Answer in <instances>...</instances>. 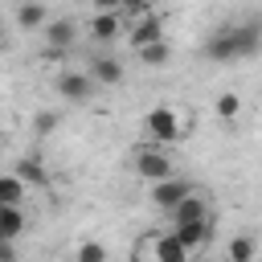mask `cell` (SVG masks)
<instances>
[{
	"label": "cell",
	"mask_w": 262,
	"mask_h": 262,
	"mask_svg": "<svg viewBox=\"0 0 262 262\" xmlns=\"http://www.w3.org/2000/svg\"><path fill=\"white\" fill-rule=\"evenodd\" d=\"M258 49H262V29H258V20H246V25H221V29H213L209 41H205V57L217 61V66L254 57Z\"/></svg>",
	"instance_id": "1"
},
{
	"label": "cell",
	"mask_w": 262,
	"mask_h": 262,
	"mask_svg": "<svg viewBox=\"0 0 262 262\" xmlns=\"http://www.w3.org/2000/svg\"><path fill=\"white\" fill-rule=\"evenodd\" d=\"M143 135H147V147H160V151H164L168 143L184 139V119H180V111H176V106H156V111H147Z\"/></svg>",
	"instance_id": "2"
},
{
	"label": "cell",
	"mask_w": 262,
	"mask_h": 262,
	"mask_svg": "<svg viewBox=\"0 0 262 262\" xmlns=\"http://www.w3.org/2000/svg\"><path fill=\"white\" fill-rule=\"evenodd\" d=\"M131 168H135V176H143L147 184H160V180H172V176H176V172H172V156L160 151V147H139V151L131 156Z\"/></svg>",
	"instance_id": "3"
},
{
	"label": "cell",
	"mask_w": 262,
	"mask_h": 262,
	"mask_svg": "<svg viewBox=\"0 0 262 262\" xmlns=\"http://www.w3.org/2000/svg\"><path fill=\"white\" fill-rule=\"evenodd\" d=\"M123 33H127V41H131V49L139 53V49H147V45H156V41H164V20H160V12L151 8V12H143V16H135L131 25H123Z\"/></svg>",
	"instance_id": "4"
},
{
	"label": "cell",
	"mask_w": 262,
	"mask_h": 262,
	"mask_svg": "<svg viewBox=\"0 0 262 262\" xmlns=\"http://www.w3.org/2000/svg\"><path fill=\"white\" fill-rule=\"evenodd\" d=\"M192 192V184L188 180H180V176H172V180H160V184H151L147 188V201L156 205V209H164V213H172L184 196Z\"/></svg>",
	"instance_id": "5"
},
{
	"label": "cell",
	"mask_w": 262,
	"mask_h": 262,
	"mask_svg": "<svg viewBox=\"0 0 262 262\" xmlns=\"http://www.w3.org/2000/svg\"><path fill=\"white\" fill-rule=\"evenodd\" d=\"M168 233H172V237H176V242H180V246H184V250L196 258V254L209 246V237H213V217H205V221H192V225H172Z\"/></svg>",
	"instance_id": "6"
},
{
	"label": "cell",
	"mask_w": 262,
	"mask_h": 262,
	"mask_svg": "<svg viewBox=\"0 0 262 262\" xmlns=\"http://www.w3.org/2000/svg\"><path fill=\"white\" fill-rule=\"evenodd\" d=\"M94 90H98V86L86 78V70H66V74H57V94L70 98V102H90Z\"/></svg>",
	"instance_id": "7"
},
{
	"label": "cell",
	"mask_w": 262,
	"mask_h": 262,
	"mask_svg": "<svg viewBox=\"0 0 262 262\" xmlns=\"http://www.w3.org/2000/svg\"><path fill=\"white\" fill-rule=\"evenodd\" d=\"M45 45H49V53L53 57H61L70 45H74V33H78V25L70 20V16H57V20H45Z\"/></svg>",
	"instance_id": "8"
},
{
	"label": "cell",
	"mask_w": 262,
	"mask_h": 262,
	"mask_svg": "<svg viewBox=\"0 0 262 262\" xmlns=\"http://www.w3.org/2000/svg\"><path fill=\"white\" fill-rule=\"evenodd\" d=\"M147 250H151V262H192V254L172 233H151L147 237Z\"/></svg>",
	"instance_id": "9"
},
{
	"label": "cell",
	"mask_w": 262,
	"mask_h": 262,
	"mask_svg": "<svg viewBox=\"0 0 262 262\" xmlns=\"http://www.w3.org/2000/svg\"><path fill=\"white\" fill-rule=\"evenodd\" d=\"M168 217H172V225H192V221H205V217H209V205H205V196L192 188V192H188Z\"/></svg>",
	"instance_id": "10"
},
{
	"label": "cell",
	"mask_w": 262,
	"mask_h": 262,
	"mask_svg": "<svg viewBox=\"0 0 262 262\" xmlns=\"http://www.w3.org/2000/svg\"><path fill=\"white\" fill-rule=\"evenodd\" d=\"M86 78L94 82V86H119L123 82V66H119V57H94L90 61V70H86Z\"/></svg>",
	"instance_id": "11"
},
{
	"label": "cell",
	"mask_w": 262,
	"mask_h": 262,
	"mask_svg": "<svg viewBox=\"0 0 262 262\" xmlns=\"http://www.w3.org/2000/svg\"><path fill=\"white\" fill-rule=\"evenodd\" d=\"M119 33H123V16H119L115 8L94 12V20H90V37H94V41H102V45H106V41H115Z\"/></svg>",
	"instance_id": "12"
},
{
	"label": "cell",
	"mask_w": 262,
	"mask_h": 262,
	"mask_svg": "<svg viewBox=\"0 0 262 262\" xmlns=\"http://www.w3.org/2000/svg\"><path fill=\"white\" fill-rule=\"evenodd\" d=\"M12 176H16L25 188H29V184H33V188H45V184H49V176H45V164H41L37 156H25V160H16V164H12Z\"/></svg>",
	"instance_id": "13"
},
{
	"label": "cell",
	"mask_w": 262,
	"mask_h": 262,
	"mask_svg": "<svg viewBox=\"0 0 262 262\" xmlns=\"http://www.w3.org/2000/svg\"><path fill=\"white\" fill-rule=\"evenodd\" d=\"M12 16H16V25H20L25 33H37V29H45V20H49L45 4H20Z\"/></svg>",
	"instance_id": "14"
},
{
	"label": "cell",
	"mask_w": 262,
	"mask_h": 262,
	"mask_svg": "<svg viewBox=\"0 0 262 262\" xmlns=\"http://www.w3.org/2000/svg\"><path fill=\"white\" fill-rule=\"evenodd\" d=\"M25 196H29V188H25L12 172H4V176H0V205H4V209H20Z\"/></svg>",
	"instance_id": "15"
},
{
	"label": "cell",
	"mask_w": 262,
	"mask_h": 262,
	"mask_svg": "<svg viewBox=\"0 0 262 262\" xmlns=\"http://www.w3.org/2000/svg\"><path fill=\"white\" fill-rule=\"evenodd\" d=\"M20 233H25V213H20V209H4V205H0V242H8V246H12Z\"/></svg>",
	"instance_id": "16"
},
{
	"label": "cell",
	"mask_w": 262,
	"mask_h": 262,
	"mask_svg": "<svg viewBox=\"0 0 262 262\" xmlns=\"http://www.w3.org/2000/svg\"><path fill=\"white\" fill-rule=\"evenodd\" d=\"M258 258V242L250 237V233H237L233 242H229V258L225 262H254Z\"/></svg>",
	"instance_id": "17"
},
{
	"label": "cell",
	"mask_w": 262,
	"mask_h": 262,
	"mask_svg": "<svg viewBox=\"0 0 262 262\" xmlns=\"http://www.w3.org/2000/svg\"><path fill=\"white\" fill-rule=\"evenodd\" d=\"M135 57H139L143 66H151V70H156V66H168V57H172V45H168V37H164V41H156V45L139 49Z\"/></svg>",
	"instance_id": "18"
},
{
	"label": "cell",
	"mask_w": 262,
	"mask_h": 262,
	"mask_svg": "<svg viewBox=\"0 0 262 262\" xmlns=\"http://www.w3.org/2000/svg\"><path fill=\"white\" fill-rule=\"evenodd\" d=\"M74 262H106V246L90 237V242H82V246L74 250Z\"/></svg>",
	"instance_id": "19"
},
{
	"label": "cell",
	"mask_w": 262,
	"mask_h": 262,
	"mask_svg": "<svg viewBox=\"0 0 262 262\" xmlns=\"http://www.w3.org/2000/svg\"><path fill=\"white\" fill-rule=\"evenodd\" d=\"M57 123H61L57 111H41V115L33 119V131H37V135H49V131H57Z\"/></svg>",
	"instance_id": "20"
},
{
	"label": "cell",
	"mask_w": 262,
	"mask_h": 262,
	"mask_svg": "<svg viewBox=\"0 0 262 262\" xmlns=\"http://www.w3.org/2000/svg\"><path fill=\"white\" fill-rule=\"evenodd\" d=\"M237 111H242V98L237 94H221L217 98V115L221 119H237Z\"/></svg>",
	"instance_id": "21"
},
{
	"label": "cell",
	"mask_w": 262,
	"mask_h": 262,
	"mask_svg": "<svg viewBox=\"0 0 262 262\" xmlns=\"http://www.w3.org/2000/svg\"><path fill=\"white\" fill-rule=\"evenodd\" d=\"M0 262H16V246H8V242H0Z\"/></svg>",
	"instance_id": "22"
},
{
	"label": "cell",
	"mask_w": 262,
	"mask_h": 262,
	"mask_svg": "<svg viewBox=\"0 0 262 262\" xmlns=\"http://www.w3.org/2000/svg\"><path fill=\"white\" fill-rule=\"evenodd\" d=\"M192 262H217V258H205V254H196V258H192Z\"/></svg>",
	"instance_id": "23"
},
{
	"label": "cell",
	"mask_w": 262,
	"mask_h": 262,
	"mask_svg": "<svg viewBox=\"0 0 262 262\" xmlns=\"http://www.w3.org/2000/svg\"><path fill=\"white\" fill-rule=\"evenodd\" d=\"M0 164H4V147H0Z\"/></svg>",
	"instance_id": "24"
}]
</instances>
